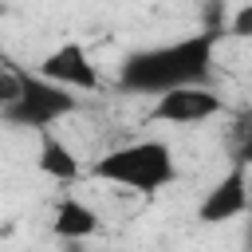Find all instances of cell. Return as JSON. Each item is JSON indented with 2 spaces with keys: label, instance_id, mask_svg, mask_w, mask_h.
<instances>
[{
  "label": "cell",
  "instance_id": "obj_5",
  "mask_svg": "<svg viewBox=\"0 0 252 252\" xmlns=\"http://www.w3.org/2000/svg\"><path fill=\"white\" fill-rule=\"evenodd\" d=\"M248 209V165L244 161H232V169L205 193V201L197 205V220L201 224H220V220H232Z\"/></svg>",
  "mask_w": 252,
  "mask_h": 252
},
{
  "label": "cell",
  "instance_id": "obj_9",
  "mask_svg": "<svg viewBox=\"0 0 252 252\" xmlns=\"http://www.w3.org/2000/svg\"><path fill=\"white\" fill-rule=\"evenodd\" d=\"M232 161H244V165H252V110L240 118V126H236V146H232Z\"/></svg>",
  "mask_w": 252,
  "mask_h": 252
},
{
  "label": "cell",
  "instance_id": "obj_10",
  "mask_svg": "<svg viewBox=\"0 0 252 252\" xmlns=\"http://www.w3.org/2000/svg\"><path fill=\"white\" fill-rule=\"evenodd\" d=\"M228 35H236V39H252V4H244V8L232 16V24H228Z\"/></svg>",
  "mask_w": 252,
  "mask_h": 252
},
{
  "label": "cell",
  "instance_id": "obj_6",
  "mask_svg": "<svg viewBox=\"0 0 252 252\" xmlns=\"http://www.w3.org/2000/svg\"><path fill=\"white\" fill-rule=\"evenodd\" d=\"M39 75H47L63 87H75V91H98L102 87L98 67L91 63L83 43H59L55 51H47L43 63H39Z\"/></svg>",
  "mask_w": 252,
  "mask_h": 252
},
{
  "label": "cell",
  "instance_id": "obj_4",
  "mask_svg": "<svg viewBox=\"0 0 252 252\" xmlns=\"http://www.w3.org/2000/svg\"><path fill=\"white\" fill-rule=\"evenodd\" d=\"M224 102L220 94H213L205 83H189V87H173L165 94H158L154 102V122H177V126H193L205 122L213 114H220Z\"/></svg>",
  "mask_w": 252,
  "mask_h": 252
},
{
  "label": "cell",
  "instance_id": "obj_7",
  "mask_svg": "<svg viewBox=\"0 0 252 252\" xmlns=\"http://www.w3.org/2000/svg\"><path fill=\"white\" fill-rule=\"evenodd\" d=\"M39 169L55 181H75L79 177V158L71 154V146L63 138H55L51 130H39Z\"/></svg>",
  "mask_w": 252,
  "mask_h": 252
},
{
  "label": "cell",
  "instance_id": "obj_8",
  "mask_svg": "<svg viewBox=\"0 0 252 252\" xmlns=\"http://www.w3.org/2000/svg\"><path fill=\"white\" fill-rule=\"evenodd\" d=\"M55 236H63V240H83V236H94L98 232V217H94V209H87L83 201H75V197H63L59 201V209H55Z\"/></svg>",
  "mask_w": 252,
  "mask_h": 252
},
{
  "label": "cell",
  "instance_id": "obj_1",
  "mask_svg": "<svg viewBox=\"0 0 252 252\" xmlns=\"http://www.w3.org/2000/svg\"><path fill=\"white\" fill-rule=\"evenodd\" d=\"M217 32H197L161 47H146L122 59L118 83L134 94H165L173 87L205 83L213 75V51H217Z\"/></svg>",
  "mask_w": 252,
  "mask_h": 252
},
{
  "label": "cell",
  "instance_id": "obj_2",
  "mask_svg": "<svg viewBox=\"0 0 252 252\" xmlns=\"http://www.w3.org/2000/svg\"><path fill=\"white\" fill-rule=\"evenodd\" d=\"M91 177L134 189V193H158L177 177V165H173V150L165 142L146 138V142H130V146L102 154L91 165Z\"/></svg>",
  "mask_w": 252,
  "mask_h": 252
},
{
  "label": "cell",
  "instance_id": "obj_3",
  "mask_svg": "<svg viewBox=\"0 0 252 252\" xmlns=\"http://www.w3.org/2000/svg\"><path fill=\"white\" fill-rule=\"evenodd\" d=\"M75 110H79L75 87H63V83H55L47 75H32V71H20V94L8 106H0V114L8 122L28 126V130H47L51 122H59Z\"/></svg>",
  "mask_w": 252,
  "mask_h": 252
},
{
  "label": "cell",
  "instance_id": "obj_11",
  "mask_svg": "<svg viewBox=\"0 0 252 252\" xmlns=\"http://www.w3.org/2000/svg\"><path fill=\"white\" fill-rule=\"evenodd\" d=\"M205 32L224 35V0H209V8H205Z\"/></svg>",
  "mask_w": 252,
  "mask_h": 252
},
{
  "label": "cell",
  "instance_id": "obj_12",
  "mask_svg": "<svg viewBox=\"0 0 252 252\" xmlns=\"http://www.w3.org/2000/svg\"><path fill=\"white\" fill-rule=\"evenodd\" d=\"M20 94V71H0V106H8L12 98Z\"/></svg>",
  "mask_w": 252,
  "mask_h": 252
}]
</instances>
